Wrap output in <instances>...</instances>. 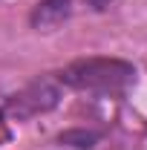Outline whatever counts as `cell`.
Here are the masks:
<instances>
[{"mask_svg": "<svg viewBox=\"0 0 147 150\" xmlns=\"http://www.w3.org/2000/svg\"><path fill=\"white\" fill-rule=\"evenodd\" d=\"M136 67L121 58H78L58 72V81L87 95H124L136 87Z\"/></svg>", "mask_w": 147, "mask_h": 150, "instance_id": "obj_1", "label": "cell"}, {"mask_svg": "<svg viewBox=\"0 0 147 150\" xmlns=\"http://www.w3.org/2000/svg\"><path fill=\"white\" fill-rule=\"evenodd\" d=\"M58 101H61V90L52 81L37 78L6 101V110L23 121V118H32V115H40V112H49L52 107H58Z\"/></svg>", "mask_w": 147, "mask_h": 150, "instance_id": "obj_2", "label": "cell"}, {"mask_svg": "<svg viewBox=\"0 0 147 150\" xmlns=\"http://www.w3.org/2000/svg\"><path fill=\"white\" fill-rule=\"evenodd\" d=\"M72 15V0H37V6L29 15V23L37 32H55L64 20Z\"/></svg>", "mask_w": 147, "mask_h": 150, "instance_id": "obj_3", "label": "cell"}, {"mask_svg": "<svg viewBox=\"0 0 147 150\" xmlns=\"http://www.w3.org/2000/svg\"><path fill=\"white\" fill-rule=\"evenodd\" d=\"M58 142L66 144V147L90 150V147H95V142H98V133H92V130H66V133L58 136Z\"/></svg>", "mask_w": 147, "mask_h": 150, "instance_id": "obj_4", "label": "cell"}, {"mask_svg": "<svg viewBox=\"0 0 147 150\" xmlns=\"http://www.w3.org/2000/svg\"><path fill=\"white\" fill-rule=\"evenodd\" d=\"M87 3H90V6L95 9V12H104V9L110 6V0H87Z\"/></svg>", "mask_w": 147, "mask_h": 150, "instance_id": "obj_5", "label": "cell"}, {"mask_svg": "<svg viewBox=\"0 0 147 150\" xmlns=\"http://www.w3.org/2000/svg\"><path fill=\"white\" fill-rule=\"evenodd\" d=\"M9 139V130H6V124H3V115H0V142H6Z\"/></svg>", "mask_w": 147, "mask_h": 150, "instance_id": "obj_6", "label": "cell"}]
</instances>
